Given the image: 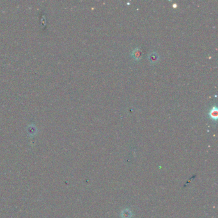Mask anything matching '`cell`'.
<instances>
[{
	"instance_id": "obj_2",
	"label": "cell",
	"mask_w": 218,
	"mask_h": 218,
	"mask_svg": "<svg viewBox=\"0 0 218 218\" xmlns=\"http://www.w3.org/2000/svg\"><path fill=\"white\" fill-rule=\"evenodd\" d=\"M209 116L213 120H217L218 117V110L217 106H213L209 111Z\"/></svg>"
},
{
	"instance_id": "obj_3",
	"label": "cell",
	"mask_w": 218,
	"mask_h": 218,
	"mask_svg": "<svg viewBox=\"0 0 218 218\" xmlns=\"http://www.w3.org/2000/svg\"><path fill=\"white\" fill-rule=\"evenodd\" d=\"M149 60L151 63H156L159 60V56L156 53H152L149 55Z\"/></svg>"
},
{
	"instance_id": "obj_1",
	"label": "cell",
	"mask_w": 218,
	"mask_h": 218,
	"mask_svg": "<svg viewBox=\"0 0 218 218\" xmlns=\"http://www.w3.org/2000/svg\"><path fill=\"white\" fill-rule=\"evenodd\" d=\"M131 56L135 60H139L142 58V51H141L139 48L137 47L132 51L131 53Z\"/></svg>"
}]
</instances>
